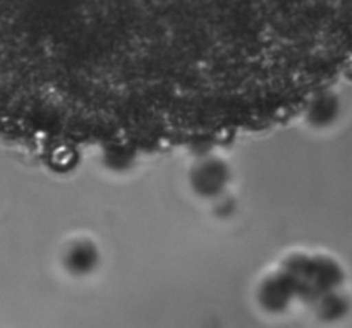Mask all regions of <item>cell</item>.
<instances>
[{"mask_svg": "<svg viewBox=\"0 0 352 328\" xmlns=\"http://www.w3.org/2000/svg\"><path fill=\"white\" fill-rule=\"evenodd\" d=\"M227 172L223 165L219 162H206L205 165L195 172V186L199 193L206 196H212L222 189L226 184Z\"/></svg>", "mask_w": 352, "mask_h": 328, "instance_id": "6da1fadb", "label": "cell"}, {"mask_svg": "<svg viewBox=\"0 0 352 328\" xmlns=\"http://www.w3.org/2000/svg\"><path fill=\"white\" fill-rule=\"evenodd\" d=\"M67 265L76 274H86L96 265V251L88 244H78L69 251Z\"/></svg>", "mask_w": 352, "mask_h": 328, "instance_id": "7a4b0ae2", "label": "cell"}, {"mask_svg": "<svg viewBox=\"0 0 352 328\" xmlns=\"http://www.w3.org/2000/svg\"><path fill=\"white\" fill-rule=\"evenodd\" d=\"M336 102H333L330 96H325V98H322L320 102L315 103V107H313V116H315L316 120L329 122V120L332 119L333 113H336Z\"/></svg>", "mask_w": 352, "mask_h": 328, "instance_id": "3957f363", "label": "cell"}]
</instances>
